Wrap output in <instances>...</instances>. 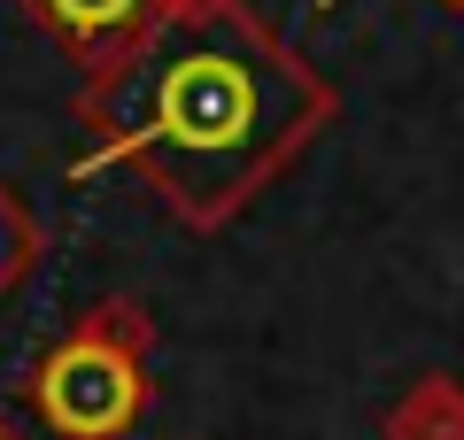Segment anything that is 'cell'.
<instances>
[{
	"instance_id": "5",
	"label": "cell",
	"mask_w": 464,
	"mask_h": 440,
	"mask_svg": "<svg viewBox=\"0 0 464 440\" xmlns=\"http://www.w3.org/2000/svg\"><path fill=\"white\" fill-rule=\"evenodd\" d=\"M0 440H16V425H8V417H0Z\"/></svg>"
},
{
	"instance_id": "3",
	"label": "cell",
	"mask_w": 464,
	"mask_h": 440,
	"mask_svg": "<svg viewBox=\"0 0 464 440\" xmlns=\"http://www.w3.org/2000/svg\"><path fill=\"white\" fill-rule=\"evenodd\" d=\"M16 8L85 70V78H93V70H109L116 54L148 32L163 0H16Z\"/></svg>"
},
{
	"instance_id": "4",
	"label": "cell",
	"mask_w": 464,
	"mask_h": 440,
	"mask_svg": "<svg viewBox=\"0 0 464 440\" xmlns=\"http://www.w3.org/2000/svg\"><path fill=\"white\" fill-rule=\"evenodd\" d=\"M32 263H39V225H32V209H24V194L0 178V301L32 278Z\"/></svg>"
},
{
	"instance_id": "1",
	"label": "cell",
	"mask_w": 464,
	"mask_h": 440,
	"mask_svg": "<svg viewBox=\"0 0 464 440\" xmlns=\"http://www.w3.org/2000/svg\"><path fill=\"white\" fill-rule=\"evenodd\" d=\"M70 116L93 139L85 170H124L179 225L225 232L333 124V85L248 0H163Z\"/></svg>"
},
{
	"instance_id": "6",
	"label": "cell",
	"mask_w": 464,
	"mask_h": 440,
	"mask_svg": "<svg viewBox=\"0 0 464 440\" xmlns=\"http://www.w3.org/2000/svg\"><path fill=\"white\" fill-rule=\"evenodd\" d=\"M441 8H464V0H441Z\"/></svg>"
},
{
	"instance_id": "7",
	"label": "cell",
	"mask_w": 464,
	"mask_h": 440,
	"mask_svg": "<svg viewBox=\"0 0 464 440\" xmlns=\"http://www.w3.org/2000/svg\"><path fill=\"white\" fill-rule=\"evenodd\" d=\"M317 8H333V0H317Z\"/></svg>"
},
{
	"instance_id": "2",
	"label": "cell",
	"mask_w": 464,
	"mask_h": 440,
	"mask_svg": "<svg viewBox=\"0 0 464 440\" xmlns=\"http://www.w3.org/2000/svg\"><path fill=\"white\" fill-rule=\"evenodd\" d=\"M148 348H155V325L140 301L109 293L47 356L32 363V409L54 440H124L155 402V378H148Z\"/></svg>"
}]
</instances>
